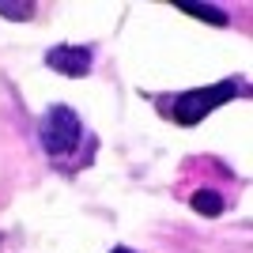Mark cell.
Here are the masks:
<instances>
[{
	"instance_id": "6da1fadb",
	"label": "cell",
	"mask_w": 253,
	"mask_h": 253,
	"mask_svg": "<svg viewBox=\"0 0 253 253\" xmlns=\"http://www.w3.org/2000/svg\"><path fill=\"white\" fill-rule=\"evenodd\" d=\"M38 136H42V148L49 159H68L80 144H84V121L76 117L72 106H49L38 125Z\"/></svg>"
},
{
	"instance_id": "7a4b0ae2",
	"label": "cell",
	"mask_w": 253,
	"mask_h": 253,
	"mask_svg": "<svg viewBox=\"0 0 253 253\" xmlns=\"http://www.w3.org/2000/svg\"><path fill=\"white\" fill-rule=\"evenodd\" d=\"M242 91L246 87L238 84V80H223V84H211V87L185 91V95H178V102H174V121H178V125H197V121H204L215 106L238 98Z\"/></svg>"
},
{
	"instance_id": "3957f363",
	"label": "cell",
	"mask_w": 253,
	"mask_h": 253,
	"mask_svg": "<svg viewBox=\"0 0 253 253\" xmlns=\"http://www.w3.org/2000/svg\"><path fill=\"white\" fill-rule=\"evenodd\" d=\"M91 61H95L91 45H53V49L45 53V64L57 68L61 76H72V80L91 72Z\"/></svg>"
},
{
	"instance_id": "277c9868",
	"label": "cell",
	"mask_w": 253,
	"mask_h": 253,
	"mask_svg": "<svg viewBox=\"0 0 253 253\" xmlns=\"http://www.w3.org/2000/svg\"><path fill=\"white\" fill-rule=\"evenodd\" d=\"M181 11H189V15H197V19H208V23H215V27H223L227 23V11L223 8H211V4H189V0H174Z\"/></svg>"
},
{
	"instance_id": "5b68a950",
	"label": "cell",
	"mask_w": 253,
	"mask_h": 253,
	"mask_svg": "<svg viewBox=\"0 0 253 253\" xmlns=\"http://www.w3.org/2000/svg\"><path fill=\"white\" fill-rule=\"evenodd\" d=\"M189 204L201 211V215H219V211H223V197H219L215 189H197Z\"/></svg>"
},
{
	"instance_id": "8992f818",
	"label": "cell",
	"mask_w": 253,
	"mask_h": 253,
	"mask_svg": "<svg viewBox=\"0 0 253 253\" xmlns=\"http://www.w3.org/2000/svg\"><path fill=\"white\" fill-rule=\"evenodd\" d=\"M0 11H4L8 19H31L34 4H8V0H0Z\"/></svg>"
},
{
	"instance_id": "52a82bcc",
	"label": "cell",
	"mask_w": 253,
	"mask_h": 253,
	"mask_svg": "<svg viewBox=\"0 0 253 253\" xmlns=\"http://www.w3.org/2000/svg\"><path fill=\"white\" fill-rule=\"evenodd\" d=\"M110 253H132V250H125V246H117V250H110Z\"/></svg>"
}]
</instances>
